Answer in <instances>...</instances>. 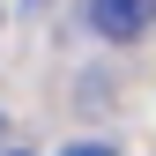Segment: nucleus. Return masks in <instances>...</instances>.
<instances>
[{"label": "nucleus", "mask_w": 156, "mask_h": 156, "mask_svg": "<svg viewBox=\"0 0 156 156\" xmlns=\"http://www.w3.org/2000/svg\"><path fill=\"white\" fill-rule=\"evenodd\" d=\"M89 23H97V37L126 45V37H149L156 30V0H89Z\"/></svg>", "instance_id": "f257e3e1"}, {"label": "nucleus", "mask_w": 156, "mask_h": 156, "mask_svg": "<svg viewBox=\"0 0 156 156\" xmlns=\"http://www.w3.org/2000/svg\"><path fill=\"white\" fill-rule=\"evenodd\" d=\"M67 156H112V149H97V141H82V149H67Z\"/></svg>", "instance_id": "f03ea898"}]
</instances>
